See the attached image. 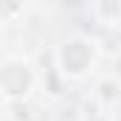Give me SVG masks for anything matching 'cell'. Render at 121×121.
<instances>
[{
    "instance_id": "1",
    "label": "cell",
    "mask_w": 121,
    "mask_h": 121,
    "mask_svg": "<svg viewBox=\"0 0 121 121\" xmlns=\"http://www.w3.org/2000/svg\"><path fill=\"white\" fill-rule=\"evenodd\" d=\"M101 48L90 34H68L54 51V68L68 82H85L99 68Z\"/></svg>"
},
{
    "instance_id": "2",
    "label": "cell",
    "mask_w": 121,
    "mask_h": 121,
    "mask_svg": "<svg viewBox=\"0 0 121 121\" xmlns=\"http://www.w3.org/2000/svg\"><path fill=\"white\" fill-rule=\"evenodd\" d=\"M37 87H39V70H37V65L28 56H23V54L3 56V65H0V96H3L6 104L28 101Z\"/></svg>"
},
{
    "instance_id": "3",
    "label": "cell",
    "mask_w": 121,
    "mask_h": 121,
    "mask_svg": "<svg viewBox=\"0 0 121 121\" xmlns=\"http://www.w3.org/2000/svg\"><path fill=\"white\" fill-rule=\"evenodd\" d=\"M93 99H96L101 107L110 110V107L121 99V82H118V79H113V76L99 79V82H96V90H93Z\"/></svg>"
},
{
    "instance_id": "4",
    "label": "cell",
    "mask_w": 121,
    "mask_h": 121,
    "mask_svg": "<svg viewBox=\"0 0 121 121\" xmlns=\"http://www.w3.org/2000/svg\"><path fill=\"white\" fill-rule=\"evenodd\" d=\"M26 6H28V0H0V14H3V23H6V26H11L17 17H23Z\"/></svg>"
}]
</instances>
